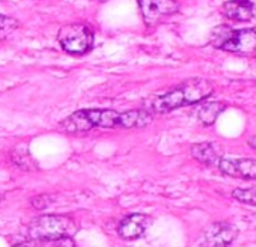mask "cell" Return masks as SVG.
Wrapping results in <instances>:
<instances>
[{
	"label": "cell",
	"mask_w": 256,
	"mask_h": 247,
	"mask_svg": "<svg viewBox=\"0 0 256 247\" xmlns=\"http://www.w3.org/2000/svg\"><path fill=\"white\" fill-rule=\"evenodd\" d=\"M192 156L194 160H198L199 163L206 164V166H214V164H218V162H220L218 151L216 150V146L212 144H208V142L193 145Z\"/></svg>",
	"instance_id": "obj_13"
},
{
	"label": "cell",
	"mask_w": 256,
	"mask_h": 247,
	"mask_svg": "<svg viewBox=\"0 0 256 247\" xmlns=\"http://www.w3.org/2000/svg\"><path fill=\"white\" fill-rule=\"evenodd\" d=\"M58 41L66 53L83 56L89 53L94 46V32L88 24L72 23L59 30Z\"/></svg>",
	"instance_id": "obj_4"
},
{
	"label": "cell",
	"mask_w": 256,
	"mask_h": 247,
	"mask_svg": "<svg viewBox=\"0 0 256 247\" xmlns=\"http://www.w3.org/2000/svg\"><path fill=\"white\" fill-rule=\"evenodd\" d=\"M223 14L234 22L246 23L254 16V8L250 0H229L223 5Z\"/></svg>",
	"instance_id": "obj_9"
},
{
	"label": "cell",
	"mask_w": 256,
	"mask_h": 247,
	"mask_svg": "<svg viewBox=\"0 0 256 247\" xmlns=\"http://www.w3.org/2000/svg\"><path fill=\"white\" fill-rule=\"evenodd\" d=\"M232 198L241 204L256 206V186L248 187V188H236L234 190Z\"/></svg>",
	"instance_id": "obj_15"
},
{
	"label": "cell",
	"mask_w": 256,
	"mask_h": 247,
	"mask_svg": "<svg viewBox=\"0 0 256 247\" xmlns=\"http://www.w3.org/2000/svg\"><path fill=\"white\" fill-rule=\"evenodd\" d=\"M100 2H107V0H100Z\"/></svg>",
	"instance_id": "obj_21"
},
{
	"label": "cell",
	"mask_w": 256,
	"mask_h": 247,
	"mask_svg": "<svg viewBox=\"0 0 256 247\" xmlns=\"http://www.w3.org/2000/svg\"><path fill=\"white\" fill-rule=\"evenodd\" d=\"M77 223L70 216H41L30 222L28 236L32 241H58L65 236H72L77 232Z\"/></svg>",
	"instance_id": "obj_2"
},
{
	"label": "cell",
	"mask_w": 256,
	"mask_h": 247,
	"mask_svg": "<svg viewBox=\"0 0 256 247\" xmlns=\"http://www.w3.org/2000/svg\"><path fill=\"white\" fill-rule=\"evenodd\" d=\"M140 12L146 24L152 26L160 23L163 18L178 12L180 5L176 0H138Z\"/></svg>",
	"instance_id": "obj_5"
},
{
	"label": "cell",
	"mask_w": 256,
	"mask_h": 247,
	"mask_svg": "<svg viewBox=\"0 0 256 247\" xmlns=\"http://www.w3.org/2000/svg\"><path fill=\"white\" fill-rule=\"evenodd\" d=\"M214 92V86L204 78H193L174 88L170 92L151 101L148 112L151 113H169L172 110L192 106L206 100Z\"/></svg>",
	"instance_id": "obj_1"
},
{
	"label": "cell",
	"mask_w": 256,
	"mask_h": 247,
	"mask_svg": "<svg viewBox=\"0 0 256 247\" xmlns=\"http://www.w3.org/2000/svg\"><path fill=\"white\" fill-rule=\"evenodd\" d=\"M2 200H4V196H2V194H0V204H2Z\"/></svg>",
	"instance_id": "obj_20"
},
{
	"label": "cell",
	"mask_w": 256,
	"mask_h": 247,
	"mask_svg": "<svg viewBox=\"0 0 256 247\" xmlns=\"http://www.w3.org/2000/svg\"><path fill=\"white\" fill-rule=\"evenodd\" d=\"M224 110H226V104L224 102L208 101V102H204L200 106V108L198 110V116H199V120L204 124L205 127H210V126H212V124L217 120L220 113L224 112Z\"/></svg>",
	"instance_id": "obj_14"
},
{
	"label": "cell",
	"mask_w": 256,
	"mask_h": 247,
	"mask_svg": "<svg viewBox=\"0 0 256 247\" xmlns=\"http://www.w3.org/2000/svg\"><path fill=\"white\" fill-rule=\"evenodd\" d=\"M30 204H32V206H34L35 210H46V208L52 204V199H50V196H46V194H42V196H35V198L30 200Z\"/></svg>",
	"instance_id": "obj_17"
},
{
	"label": "cell",
	"mask_w": 256,
	"mask_h": 247,
	"mask_svg": "<svg viewBox=\"0 0 256 247\" xmlns=\"http://www.w3.org/2000/svg\"><path fill=\"white\" fill-rule=\"evenodd\" d=\"M86 114L89 118V122L92 128H116L119 127L120 113L114 110H98V108H89L86 110Z\"/></svg>",
	"instance_id": "obj_10"
},
{
	"label": "cell",
	"mask_w": 256,
	"mask_h": 247,
	"mask_svg": "<svg viewBox=\"0 0 256 247\" xmlns=\"http://www.w3.org/2000/svg\"><path fill=\"white\" fill-rule=\"evenodd\" d=\"M53 247H76V242L72 240V236H65V238H60L58 241H53Z\"/></svg>",
	"instance_id": "obj_18"
},
{
	"label": "cell",
	"mask_w": 256,
	"mask_h": 247,
	"mask_svg": "<svg viewBox=\"0 0 256 247\" xmlns=\"http://www.w3.org/2000/svg\"><path fill=\"white\" fill-rule=\"evenodd\" d=\"M151 223L152 218L146 214H132L120 222L118 232L124 240H138L148 230Z\"/></svg>",
	"instance_id": "obj_8"
},
{
	"label": "cell",
	"mask_w": 256,
	"mask_h": 247,
	"mask_svg": "<svg viewBox=\"0 0 256 247\" xmlns=\"http://www.w3.org/2000/svg\"><path fill=\"white\" fill-rule=\"evenodd\" d=\"M59 127L62 132L70 133V134H78V133H86V132L92 130L86 110H78V112L70 114L59 124Z\"/></svg>",
	"instance_id": "obj_12"
},
{
	"label": "cell",
	"mask_w": 256,
	"mask_h": 247,
	"mask_svg": "<svg viewBox=\"0 0 256 247\" xmlns=\"http://www.w3.org/2000/svg\"><path fill=\"white\" fill-rule=\"evenodd\" d=\"M154 116L148 110H130L120 113V120H119V128H145L152 122Z\"/></svg>",
	"instance_id": "obj_11"
},
{
	"label": "cell",
	"mask_w": 256,
	"mask_h": 247,
	"mask_svg": "<svg viewBox=\"0 0 256 247\" xmlns=\"http://www.w3.org/2000/svg\"><path fill=\"white\" fill-rule=\"evenodd\" d=\"M211 44L240 56H256V29L234 30L229 26H218L211 34Z\"/></svg>",
	"instance_id": "obj_3"
},
{
	"label": "cell",
	"mask_w": 256,
	"mask_h": 247,
	"mask_svg": "<svg viewBox=\"0 0 256 247\" xmlns=\"http://www.w3.org/2000/svg\"><path fill=\"white\" fill-rule=\"evenodd\" d=\"M220 170L232 178L238 180H256V160L254 158H223L218 162Z\"/></svg>",
	"instance_id": "obj_7"
},
{
	"label": "cell",
	"mask_w": 256,
	"mask_h": 247,
	"mask_svg": "<svg viewBox=\"0 0 256 247\" xmlns=\"http://www.w3.org/2000/svg\"><path fill=\"white\" fill-rule=\"evenodd\" d=\"M40 244H41V242H38V241H32V240H29V241H24V242L14 244L12 247H40Z\"/></svg>",
	"instance_id": "obj_19"
},
{
	"label": "cell",
	"mask_w": 256,
	"mask_h": 247,
	"mask_svg": "<svg viewBox=\"0 0 256 247\" xmlns=\"http://www.w3.org/2000/svg\"><path fill=\"white\" fill-rule=\"evenodd\" d=\"M18 22L6 17V16H0V41L6 40L11 34H14L16 29H18Z\"/></svg>",
	"instance_id": "obj_16"
},
{
	"label": "cell",
	"mask_w": 256,
	"mask_h": 247,
	"mask_svg": "<svg viewBox=\"0 0 256 247\" xmlns=\"http://www.w3.org/2000/svg\"><path fill=\"white\" fill-rule=\"evenodd\" d=\"M238 235V228L229 222H216L205 230L206 247H228Z\"/></svg>",
	"instance_id": "obj_6"
}]
</instances>
